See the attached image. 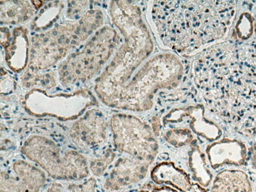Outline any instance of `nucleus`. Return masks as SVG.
Instances as JSON below:
<instances>
[{
    "label": "nucleus",
    "mask_w": 256,
    "mask_h": 192,
    "mask_svg": "<svg viewBox=\"0 0 256 192\" xmlns=\"http://www.w3.org/2000/svg\"><path fill=\"white\" fill-rule=\"evenodd\" d=\"M206 152L210 166L214 170L220 168L224 164L242 166L247 157L244 144L230 138L213 142L206 148Z\"/></svg>",
    "instance_id": "1a4fd4ad"
},
{
    "label": "nucleus",
    "mask_w": 256,
    "mask_h": 192,
    "mask_svg": "<svg viewBox=\"0 0 256 192\" xmlns=\"http://www.w3.org/2000/svg\"><path fill=\"white\" fill-rule=\"evenodd\" d=\"M118 152L150 166L158 153V144L150 126L131 115L116 114L110 120Z\"/></svg>",
    "instance_id": "39448f33"
},
{
    "label": "nucleus",
    "mask_w": 256,
    "mask_h": 192,
    "mask_svg": "<svg viewBox=\"0 0 256 192\" xmlns=\"http://www.w3.org/2000/svg\"><path fill=\"white\" fill-rule=\"evenodd\" d=\"M193 76L210 105L246 130H256V56L250 50L230 42L214 45L196 58Z\"/></svg>",
    "instance_id": "f257e3e1"
},
{
    "label": "nucleus",
    "mask_w": 256,
    "mask_h": 192,
    "mask_svg": "<svg viewBox=\"0 0 256 192\" xmlns=\"http://www.w3.org/2000/svg\"><path fill=\"white\" fill-rule=\"evenodd\" d=\"M62 185L58 184H52L44 192H64L62 190Z\"/></svg>",
    "instance_id": "6ab92c4d"
},
{
    "label": "nucleus",
    "mask_w": 256,
    "mask_h": 192,
    "mask_svg": "<svg viewBox=\"0 0 256 192\" xmlns=\"http://www.w3.org/2000/svg\"><path fill=\"white\" fill-rule=\"evenodd\" d=\"M152 192H179L178 190H176L173 188H171L170 186H167V185H164V186H156L153 189Z\"/></svg>",
    "instance_id": "a211bd4d"
},
{
    "label": "nucleus",
    "mask_w": 256,
    "mask_h": 192,
    "mask_svg": "<svg viewBox=\"0 0 256 192\" xmlns=\"http://www.w3.org/2000/svg\"><path fill=\"white\" fill-rule=\"evenodd\" d=\"M150 176L157 184L172 186L180 192H208L200 184L192 183L190 176L172 162L156 166L152 171Z\"/></svg>",
    "instance_id": "9d476101"
},
{
    "label": "nucleus",
    "mask_w": 256,
    "mask_h": 192,
    "mask_svg": "<svg viewBox=\"0 0 256 192\" xmlns=\"http://www.w3.org/2000/svg\"><path fill=\"white\" fill-rule=\"evenodd\" d=\"M96 182L95 179L90 178L84 183L80 184L71 185L70 186V190L71 192H96Z\"/></svg>",
    "instance_id": "dca6fc26"
},
{
    "label": "nucleus",
    "mask_w": 256,
    "mask_h": 192,
    "mask_svg": "<svg viewBox=\"0 0 256 192\" xmlns=\"http://www.w3.org/2000/svg\"><path fill=\"white\" fill-rule=\"evenodd\" d=\"M148 166L132 158L118 159L105 181L104 188L108 192H116L135 184L144 179Z\"/></svg>",
    "instance_id": "6e6552de"
},
{
    "label": "nucleus",
    "mask_w": 256,
    "mask_h": 192,
    "mask_svg": "<svg viewBox=\"0 0 256 192\" xmlns=\"http://www.w3.org/2000/svg\"></svg>",
    "instance_id": "412c9836"
},
{
    "label": "nucleus",
    "mask_w": 256,
    "mask_h": 192,
    "mask_svg": "<svg viewBox=\"0 0 256 192\" xmlns=\"http://www.w3.org/2000/svg\"><path fill=\"white\" fill-rule=\"evenodd\" d=\"M190 166L196 183L200 184L202 188H206L210 184L213 175L206 167L205 156L198 146L195 145L190 152Z\"/></svg>",
    "instance_id": "f8f14e48"
},
{
    "label": "nucleus",
    "mask_w": 256,
    "mask_h": 192,
    "mask_svg": "<svg viewBox=\"0 0 256 192\" xmlns=\"http://www.w3.org/2000/svg\"><path fill=\"white\" fill-rule=\"evenodd\" d=\"M152 17L166 46L191 54L205 45L222 39L236 15L232 1L157 2Z\"/></svg>",
    "instance_id": "f03ea898"
},
{
    "label": "nucleus",
    "mask_w": 256,
    "mask_h": 192,
    "mask_svg": "<svg viewBox=\"0 0 256 192\" xmlns=\"http://www.w3.org/2000/svg\"><path fill=\"white\" fill-rule=\"evenodd\" d=\"M22 152L38 163L53 179L80 180L90 174L86 158L74 150L61 149L46 137L34 136L24 142Z\"/></svg>",
    "instance_id": "7ed1b4c3"
},
{
    "label": "nucleus",
    "mask_w": 256,
    "mask_h": 192,
    "mask_svg": "<svg viewBox=\"0 0 256 192\" xmlns=\"http://www.w3.org/2000/svg\"><path fill=\"white\" fill-rule=\"evenodd\" d=\"M116 32L105 27L79 53L72 54L60 66V80L70 84L94 76L109 58L117 44Z\"/></svg>",
    "instance_id": "20e7f679"
},
{
    "label": "nucleus",
    "mask_w": 256,
    "mask_h": 192,
    "mask_svg": "<svg viewBox=\"0 0 256 192\" xmlns=\"http://www.w3.org/2000/svg\"><path fill=\"white\" fill-rule=\"evenodd\" d=\"M2 23H20L34 14V9L27 2H1Z\"/></svg>",
    "instance_id": "ddd939ff"
},
{
    "label": "nucleus",
    "mask_w": 256,
    "mask_h": 192,
    "mask_svg": "<svg viewBox=\"0 0 256 192\" xmlns=\"http://www.w3.org/2000/svg\"><path fill=\"white\" fill-rule=\"evenodd\" d=\"M114 158V154L110 149H108L102 157L92 161L90 167L93 174L96 176L102 175L106 167L113 162Z\"/></svg>",
    "instance_id": "2eb2a0df"
},
{
    "label": "nucleus",
    "mask_w": 256,
    "mask_h": 192,
    "mask_svg": "<svg viewBox=\"0 0 256 192\" xmlns=\"http://www.w3.org/2000/svg\"><path fill=\"white\" fill-rule=\"evenodd\" d=\"M14 175L1 174V192H40L46 181L41 170L24 161L13 164Z\"/></svg>",
    "instance_id": "423d86ee"
},
{
    "label": "nucleus",
    "mask_w": 256,
    "mask_h": 192,
    "mask_svg": "<svg viewBox=\"0 0 256 192\" xmlns=\"http://www.w3.org/2000/svg\"><path fill=\"white\" fill-rule=\"evenodd\" d=\"M210 192H253V188L244 172L226 170L216 176Z\"/></svg>",
    "instance_id": "9b49d317"
},
{
    "label": "nucleus",
    "mask_w": 256,
    "mask_h": 192,
    "mask_svg": "<svg viewBox=\"0 0 256 192\" xmlns=\"http://www.w3.org/2000/svg\"><path fill=\"white\" fill-rule=\"evenodd\" d=\"M149 192L148 190H136V192Z\"/></svg>",
    "instance_id": "aec40b11"
},
{
    "label": "nucleus",
    "mask_w": 256,
    "mask_h": 192,
    "mask_svg": "<svg viewBox=\"0 0 256 192\" xmlns=\"http://www.w3.org/2000/svg\"><path fill=\"white\" fill-rule=\"evenodd\" d=\"M250 164L253 168L256 170V142L250 149Z\"/></svg>",
    "instance_id": "f3484780"
},
{
    "label": "nucleus",
    "mask_w": 256,
    "mask_h": 192,
    "mask_svg": "<svg viewBox=\"0 0 256 192\" xmlns=\"http://www.w3.org/2000/svg\"><path fill=\"white\" fill-rule=\"evenodd\" d=\"M106 133V120L104 115L96 110H91L72 124L70 136L79 146L92 148L104 142Z\"/></svg>",
    "instance_id": "0eeeda50"
},
{
    "label": "nucleus",
    "mask_w": 256,
    "mask_h": 192,
    "mask_svg": "<svg viewBox=\"0 0 256 192\" xmlns=\"http://www.w3.org/2000/svg\"><path fill=\"white\" fill-rule=\"evenodd\" d=\"M167 142L173 146H186L193 140L192 134L188 130H172L167 132L165 135Z\"/></svg>",
    "instance_id": "4468645a"
}]
</instances>
